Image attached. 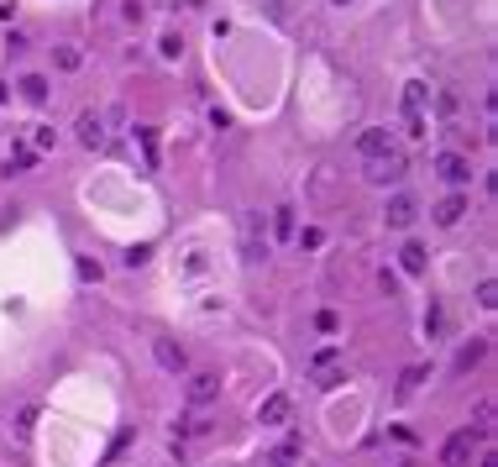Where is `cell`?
<instances>
[{
    "mask_svg": "<svg viewBox=\"0 0 498 467\" xmlns=\"http://www.w3.org/2000/svg\"><path fill=\"white\" fill-rule=\"evenodd\" d=\"M399 263H404V273H425V247H420V242H409V247L399 252Z\"/></svg>",
    "mask_w": 498,
    "mask_h": 467,
    "instance_id": "9a60e30c",
    "label": "cell"
},
{
    "mask_svg": "<svg viewBox=\"0 0 498 467\" xmlns=\"http://www.w3.org/2000/svg\"><path fill=\"white\" fill-rule=\"evenodd\" d=\"M37 163V148H11V158H6V168H16V173H26Z\"/></svg>",
    "mask_w": 498,
    "mask_h": 467,
    "instance_id": "2e32d148",
    "label": "cell"
},
{
    "mask_svg": "<svg viewBox=\"0 0 498 467\" xmlns=\"http://www.w3.org/2000/svg\"><path fill=\"white\" fill-rule=\"evenodd\" d=\"M258 420L262 425H284L289 420V394H267L262 405H258Z\"/></svg>",
    "mask_w": 498,
    "mask_h": 467,
    "instance_id": "8fae6325",
    "label": "cell"
},
{
    "mask_svg": "<svg viewBox=\"0 0 498 467\" xmlns=\"http://www.w3.org/2000/svg\"><path fill=\"white\" fill-rule=\"evenodd\" d=\"M273 231H278V236H294V210H289V205L273 210Z\"/></svg>",
    "mask_w": 498,
    "mask_h": 467,
    "instance_id": "ac0fdd59",
    "label": "cell"
},
{
    "mask_svg": "<svg viewBox=\"0 0 498 467\" xmlns=\"http://www.w3.org/2000/svg\"><path fill=\"white\" fill-rule=\"evenodd\" d=\"M472 451H477V436L472 431H456L446 446H441V462L446 467H472Z\"/></svg>",
    "mask_w": 498,
    "mask_h": 467,
    "instance_id": "3957f363",
    "label": "cell"
},
{
    "mask_svg": "<svg viewBox=\"0 0 498 467\" xmlns=\"http://www.w3.org/2000/svg\"><path fill=\"white\" fill-rule=\"evenodd\" d=\"M294 462H299V436H289V441H278L267 451V467H294Z\"/></svg>",
    "mask_w": 498,
    "mask_h": 467,
    "instance_id": "4fadbf2b",
    "label": "cell"
},
{
    "mask_svg": "<svg viewBox=\"0 0 498 467\" xmlns=\"http://www.w3.org/2000/svg\"><path fill=\"white\" fill-rule=\"evenodd\" d=\"M309 378H315L320 389H336V383H341V352H336V346H320V352L309 357Z\"/></svg>",
    "mask_w": 498,
    "mask_h": 467,
    "instance_id": "7a4b0ae2",
    "label": "cell"
},
{
    "mask_svg": "<svg viewBox=\"0 0 498 467\" xmlns=\"http://www.w3.org/2000/svg\"><path fill=\"white\" fill-rule=\"evenodd\" d=\"M331 6H346V0H331Z\"/></svg>",
    "mask_w": 498,
    "mask_h": 467,
    "instance_id": "cb8c5ba5",
    "label": "cell"
},
{
    "mask_svg": "<svg viewBox=\"0 0 498 467\" xmlns=\"http://www.w3.org/2000/svg\"><path fill=\"white\" fill-rule=\"evenodd\" d=\"M462 216H467V194H451V199H441V205H436V221L441 226H456Z\"/></svg>",
    "mask_w": 498,
    "mask_h": 467,
    "instance_id": "7c38bea8",
    "label": "cell"
},
{
    "mask_svg": "<svg viewBox=\"0 0 498 467\" xmlns=\"http://www.w3.org/2000/svg\"><path fill=\"white\" fill-rule=\"evenodd\" d=\"M215 394H221V378H215V373H194L189 378V405H210Z\"/></svg>",
    "mask_w": 498,
    "mask_h": 467,
    "instance_id": "30bf717a",
    "label": "cell"
},
{
    "mask_svg": "<svg viewBox=\"0 0 498 467\" xmlns=\"http://www.w3.org/2000/svg\"><path fill=\"white\" fill-rule=\"evenodd\" d=\"M420 105H425V84H409L404 89V111H420Z\"/></svg>",
    "mask_w": 498,
    "mask_h": 467,
    "instance_id": "ffe728a7",
    "label": "cell"
},
{
    "mask_svg": "<svg viewBox=\"0 0 498 467\" xmlns=\"http://www.w3.org/2000/svg\"><path fill=\"white\" fill-rule=\"evenodd\" d=\"M404 173H409V163H404L399 148H388L383 158H367V184H399Z\"/></svg>",
    "mask_w": 498,
    "mask_h": 467,
    "instance_id": "6da1fadb",
    "label": "cell"
},
{
    "mask_svg": "<svg viewBox=\"0 0 498 467\" xmlns=\"http://www.w3.org/2000/svg\"><path fill=\"white\" fill-rule=\"evenodd\" d=\"M74 131H79V142H84L89 153H95V148H105V121H100V116H89V111H84Z\"/></svg>",
    "mask_w": 498,
    "mask_h": 467,
    "instance_id": "ba28073f",
    "label": "cell"
},
{
    "mask_svg": "<svg viewBox=\"0 0 498 467\" xmlns=\"http://www.w3.org/2000/svg\"><path fill=\"white\" fill-rule=\"evenodd\" d=\"M436 173H441L446 184H467V179H472V163H467L462 153H441V158H436Z\"/></svg>",
    "mask_w": 498,
    "mask_h": 467,
    "instance_id": "8992f818",
    "label": "cell"
},
{
    "mask_svg": "<svg viewBox=\"0 0 498 467\" xmlns=\"http://www.w3.org/2000/svg\"><path fill=\"white\" fill-rule=\"evenodd\" d=\"M388 148H394V142H388V131H383V126H367V131L357 137V153H362V158H383Z\"/></svg>",
    "mask_w": 498,
    "mask_h": 467,
    "instance_id": "9c48e42d",
    "label": "cell"
},
{
    "mask_svg": "<svg viewBox=\"0 0 498 467\" xmlns=\"http://www.w3.org/2000/svg\"><path fill=\"white\" fill-rule=\"evenodd\" d=\"M414 216H420V205H414V194H394L383 210V221L394 226V231H404V226H414Z\"/></svg>",
    "mask_w": 498,
    "mask_h": 467,
    "instance_id": "277c9868",
    "label": "cell"
},
{
    "mask_svg": "<svg viewBox=\"0 0 498 467\" xmlns=\"http://www.w3.org/2000/svg\"><path fill=\"white\" fill-rule=\"evenodd\" d=\"M58 69H79V53L74 48H58Z\"/></svg>",
    "mask_w": 498,
    "mask_h": 467,
    "instance_id": "44dd1931",
    "label": "cell"
},
{
    "mask_svg": "<svg viewBox=\"0 0 498 467\" xmlns=\"http://www.w3.org/2000/svg\"><path fill=\"white\" fill-rule=\"evenodd\" d=\"M32 425H37V410H21V415H16V431L26 436V431H32Z\"/></svg>",
    "mask_w": 498,
    "mask_h": 467,
    "instance_id": "603a6c76",
    "label": "cell"
},
{
    "mask_svg": "<svg viewBox=\"0 0 498 467\" xmlns=\"http://www.w3.org/2000/svg\"><path fill=\"white\" fill-rule=\"evenodd\" d=\"M241 231H247V263H262L267 258V236H262V216H258V210H247Z\"/></svg>",
    "mask_w": 498,
    "mask_h": 467,
    "instance_id": "5b68a950",
    "label": "cell"
},
{
    "mask_svg": "<svg viewBox=\"0 0 498 467\" xmlns=\"http://www.w3.org/2000/svg\"><path fill=\"white\" fill-rule=\"evenodd\" d=\"M420 383H425V368H404V378H399V389H404V394H414Z\"/></svg>",
    "mask_w": 498,
    "mask_h": 467,
    "instance_id": "d6986e66",
    "label": "cell"
},
{
    "mask_svg": "<svg viewBox=\"0 0 498 467\" xmlns=\"http://www.w3.org/2000/svg\"><path fill=\"white\" fill-rule=\"evenodd\" d=\"M21 95L32 100V105H48V79H43V74H26V79H21Z\"/></svg>",
    "mask_w": 498,
    "mask_h": 467,
    "instance_id": "5bb4252c",
    "label": "cell"
},
{
    "mask_svg": "<svg viewBox=\"0 0 498 467\" xmlns=\"http://www.w3.org/2000/svg\"><path fill=\"white\" fill-rule=\"evenodd\" d=\"M488 425H493V405H482L477 410V436H488Z\"/></svg>",
    "mask_w": 498,
    "mask_h": 467,
    "instance_id": "7402d4cb",
    "label": "cell"
},
{
    "mask_svg": "<svg viewBox=\"0 0 498 467\" xmlns=\"http://www.w3.org/2000/svg\"><path fill=\"white\" fill-rule=\"evenodd\" d=\"M477 304H482V310H493V304H498V284H493V278H482V284H477Z\"/></svg>",
    "mask_w": 498,
    "mask_h": 467,
    "instance_id": "e0dca14e",
    "label": "cell"
},
{
    "mask_svg": "<svg viewBox=\"0 0 498 467\" xmlns=\"http://www.w3.org/2000/svg\"><path fill=\"white\" fill-rule=\"evenodd\" d=\"M153 357H157V368H168V373H184V368H189V357H184L179 341H153Z\"/></svg>",
    "mask_w": 498,
    "mask_h": 467,
    "instance_id": "52a82bcc",
    "label": "cell"
}]
</instances>
